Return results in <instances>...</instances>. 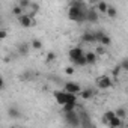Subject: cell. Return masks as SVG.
Returning <instances> with one entry per match:
<instances>
[{"mask_svg": "<svg viewBox=\"0 0 128 128\" xmlns=\"http://www.w3.org/2000/svg\"><path fill=\"white\" fill-rule=\"evenodd\" d=\"M86 12H88V8H78L71 5L68 11V18L76 23H82V21H86Z\"/></svg>", "mask_w": 128, "mask_h": 128, "instance_id": "1", "label": "cell"}, {"mask_svg": "<svg viewBox=\"0 0 128 128\" xmlns=\"http://www.w3.org/2000/svg\"><path fill=\"white\" fill-rule=\"evenodd\" d=\"M65 113V119H66V124L68 125H72V126H78L82 122H80V116L76 113V110H71V112H63Z\"/></svg>", "mask_w": 128, "mask_h": 128, "instance_id": "2", "label": "cell"}, {"mask_svg": "<svg viewBox=\"0 0 128 128\" xmlns=\"http://www.w3.org/2000/svg\"><path fill=\"white\" fill-rule=\"evenodd\" d=\"M96 88L98 89H110L112 88V80L108 76H101L96 78Z\"/></svg>", "mask_w": 128, "mask_h": 128, "instance_id": "3", "label": "cell"}, {"mask_svg": "<svg viewBox=\"0 0 128 128\" xmlns=\"http://www.w3.org/2000/svg\"><path fill=\"white\" fill-rule=\"evenodd\" d=\"M18 23H20V26L21 27H30L32 24H33V20H32V15H29V14H23V15H20L18 17Z\"/></svg>", "mask_w": 128, "mask_h": 128, "instance_id": "4", "label": "cell"}, {"mask_svg": "<svg viewBox=\"0 0 128 128\" xmlns=\"http://www.w3.org/2000/svg\"><path fill=\"white\" fill-rule=\"evenodd\" d=\"M86 21H90V23H96V21H98V11H96L95 6L88 8V12H86Z\"/></svg>", "mask_w": 128, "mask_h": 128, "instance_id": "5", "label": "cell"}, {"mask_svg": "<svg viewBox=\"0 0 128 128\" xmlns=\"http://www.w3.org/2000/svg\"><path fill=\"white\" fill-rule=\"evenodd\" d=\"M54 100H56L57 104H60V106L66 104V101H68V92H66V90H65V92L56 90V92H54Z\"/></svg>", "mask_w": 128, "mask_h": 128, "instance_id": "6", "label": "cell"}, {"mask_svg": "<svg viewBox=\"0 0 128 128\" xmlns=\"http://www.w3.org/2000/svg\"><path fill=\"white\" fill-rule=\"evenodd\" d=\"M65 90L66 92H72V94H80L82 92V88H80V84H77L74 82H70V83L65 84Z\"/></svg>", "mask_w": 128, "mask_h": 128, "instance_id": "7", "label": "cell"}, {"mask_svg": "<svg viewBox=\"0 0 128 128\" xmlns=\"http://www.w3.org/2000/svg\"><path fill=\"white\" fill-rule=\"evenodd\" d=\"M68 54H70V59H71V62H72V60H76L77 57L83 56V54H84V51H83L80 47H74V48H71V50H70V53H68Z\"/></svg>", "mask_w": 128, "mask_h": 128, "instance_id": "8", "label": "cell"}, {"mask_svg": "<svg viewBox=\"0 0 128 128\" xmlns=\"http://www.w3.org/2000/svg\"><path fill=\"white\" fill-rule=\"evenodd\" d=\"M82 39L84 41V42H88V44H92V42H96V38H95V33H92V32H86L83 36H82Z\"/></svg>", "mask_w": 128, "mask_h": 128, "instance_id": "9", "label": "cell"}, {"mask_svg": "<svg viewBox=\"0 0 128 128\" xmlns=\"http://www.w3.org/2000/svg\"><path fill=\"white\" fill-rule=\"evenodd\" d=\"M84 56H86V60H88V65H94V63H96V53H94V51H89V53H84Z\"/></svg>", "mask_w": 128, "mask_h": 128, "instance_id": "10", "label": "cell"}, {"mask_svg": "<svg viewBox=\"0 0 128 128\" xmlns=\"http://www.w3.org/2000/svg\"><path fill=\"white\" fill-rule=\"evenodd\" d=\"M108 126H112V128H116V126H122V118H119V116H114L113 119H110L108 120V124H107Z\"/></svg>", "mask_w": 128, "mask_h": 128, "instance_id": "11", "label": "cell"}, {"mask_svg": "<svg viewBox=\"0 0 128 128\" xmlns=\"http://www.w3.org/2000/svg\"><path fill=\"white\" fill-rule=\"evenodd\" d=\"M72 65H76V66H86V65H88V60H86V56L83 54V56L77 57L76 60H72Z\"/></svg>", "mask_w": 128, "mask_h": 128, "instance_id": "12", "label": "cell"}, {"mask_svg": "<svg viewBox=\"0 0 128 128\" xmlns=\"http://www.w3.org/2000/svg\"><path fill=\"white\" fill-rule=\"evenodd\" d=\"M95 8H96V11H98V12L106 14V12H107V9H108V5L104 2V0H100V2L96 3V6H95Z\"/></svg>", "mask_w": 128, "mask_h": 128, "instance_id": "13", "label": "cell"}, {"mask_svg": "<svg viewBox=\"0 0 128 128\" xmlns=\"http://www.w3.org/2000/svg\"><path fill=\"white\" fill-rule=\"evenodd\" d=\"M80 95H82V98H83V100H89V98H92L94 92H92V89H84V90H82V92H80Z\"/></svg>", "mask_w": 128, "mask_h": 128, "instance_id": "14", "label": "cell"}, {"mask_svg": "<svg viewBox=\"0 0 128 128\" xmlns=\"http://www.w3.org/2000/svg\"><path fill=\"white\" fill-rule=\"evenodd\" d=\"M8 113H9V116H11V118H14V119H18V118L21 116V113H20L15 107H11V108L8 110Z\"/></svg>", "mask_w": 128, "mask_h": 128, "instance_id": "15", "label": "cell"}, {"mask_svg": "<svg viewBox=\"0 0 128 128\" xmlns=\"http://www.w3.org/2000/svg\"><path fill=\"white\" fill-rule=\"evenodd\" d=\"M100 44H102V45L108 47V45L112 44V38H110V36H107V35H102V36H101V39H100Z\"/></svg>", "mask_w": 128, "mask_h": 128, "instance_id": "16", "label": "cell"}, {"mask_svg": "<svg viewBox=\"0 0 128 128\" xmlns=\"http://www.w3.org/2000/svg\"><path fill=\"white\" fill-rule=\"evenodd\" d=\"M114 116H116V113H114V112H112V110L106 112V113H104V122H106V124H108V120H110V119H113Z\"/></svg>", "mask_w": 128, "mask_h": 128, "instance_id": "17", "label": "cell"}, {"mask_svg": "<svg viewBox=\"0 0 128 128\" xmlns=\"http://www.w3.org/2000/svg\"><path fill=\"white\" fill-rule=\"evenodd\" d=\"M12 14H14V15H17V17H20V15H23V14H24V8L18 5V6H15V8L12 9Z\"/></svg>", "mask_w": 128, "mask_h": 128, "instance_id": "18", "label": "cell"}, {"mask_svg": "<svg viewBox=\"0 0 128 128\" xmlns=\"http://www.w3.org/2000/svg\"><path fill=\"white\" fill-rule=\"evenodd\" d=\"M62 107H63V112H71V110H76V102H66Z\"/></svg>", "mask_w": 128, "mask_h": 128, "instance_id": "19", "label": "cell"}, {"mask_svg": "<svg viewBox=\"0 0 128 128\" xmlns=\"http://www.w3.org/2000/svg\"><path fill=\"white\" fill-rule=\"evenodd\" d=\"M110 18H116V15H118V11L113 8V6H108V9H107V12H106Z\"/></svg>", "mask_w": 128, "mask_h": 128, "instance_id": "20", "label": "cell"}, {"mask_svg": "<svg viewBox=\"0 0 128 128\" xmlns=\"http://www.w3.org/2000/svg\"><path fill=\"white\" fill-rule=\"evenodd\" d=\"M32 48L41 50V48H42V41H41V39H33V41H32Z\"/></svg>", "mask_w": 128, "mask_h": 128, "instance_id": "21", "label": "cell"}, {"mask_svg": "<svg viewBox=\"0 0 128 128\" xmlns=\"http://www.w3.org/2000/svg\"><path fill=\"white\" fill-rule=\"evenodd\" d=\"M18 51H20V54H23V56H27V53H29V47H27L26 44H21V45L18 47Z\"/></svg>", "mask_w": 128, "mask_h": 128, "instance_id": "22", "label": "cell"}, {"mask_svg": "<svg viewBox=\"0 0 128 128\" xmlns=\"http://www.w3.org/2000/svg\"><path fill=\"white\" fill-rule=\"evenodd\" d=\"M114 113H116V116H119V118H122V119L126 116V112H125V108H124V107L116 108V110H114Z\"/></svg>", "mask_w": 128, "mask_h": 128, "instance_id": "23", "label": "cell"}, {"mask_svg": "<svg viewBox=\"0 0 128 128\" xmlns=\"http://www.w3.org/2000/svg\"><path fill=\"white\" fill-rule=\"evenodd\" d=\"M54 59H56V53H54V51H48V53H47L45 60H47V62H53Z\"/></svg>", "mask_w": 128, "mask_h": 128, "instance_id": "24", "label": "cell"}, {"mask_svg": "<svg viewBox=\"0 0 128 128\" xmlns=\"http://www.w3.org/2000/svg\"><path fill=\"white\" fill-rule=\"evenodd\" d=\"M120 70H124V71H126V72H128V57H126V59H124V60L120 62Z\"/></svg>", "mask_w": 128, "mask_h": 128, "instance_id": "25", "label": "cell"}, {"mask_svg": "<svg viewBox=\"0 0 128 128\" xmlns=\"http://www.w3.org/2000/svg\"><path fill=\"white\" fill-rule=\"evenodd\" d=\"M32 3H30V0H20V6H23V8H29Z\"/></svg>", "mask_w": 128, "mask_h": 128, "instance_id": "26", "label": "cell"}, {"mask_svg": "<svg viewBox=\"0 0 128 128\" xmlns=\"http://www.w3.org/2000/svg\"><path fill=\"white\" fill-rule=\"evenodd\" d=\"M65 72H66L68 76H72V74L76 72V68H74V66H66V68H65Z\"/></svg>", "mask_w": 128, "mask_h": 128, "instance_id": "27", "label": "cell"}, {"mask_svg": "<svg viewBox=\"0 0 128 128\" xmlns=\"http://www.w3.org/2000/svg\"><path fill=\"white\" fill-rule=\"evenodd\" d=\"M6 35H8V33H6V30H2V32H0V39L3 41V39L6 38Z\"/></svg>", "mask_w": 128, "mask_h": 128, "instance_id": "28", "label": "cell"}, {"mask_svg": "<svg viewBox=\"0 0 128 128\" xmlns=\"http://www.w3.org/2000/svg\"><path fill=\"white\" fill-rule=\"evenodd\" d=\"M100 2V0H89V3L92 5V6H96V3Z\"/></svg>", "mask_w": 128, "mask_h": 128, "instance_id": "29", "label": "cell"}, {"mask_svg": "<svg viewBox=\"0 0 128 128\" xmlns=\"http://www.w3.org/2000/svg\"><path fill=\"white\" fill-rule=\"evenodd\" d=\"M71 2H80V0H71Z\"/></svg>", "mask_w": 128, "mask_h": 128, "instance_id": "30", "label": "cell"}]
</instances>
